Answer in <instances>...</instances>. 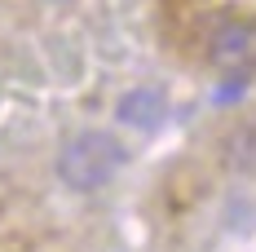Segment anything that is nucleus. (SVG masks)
Wrapping results in <instances>:
<instances>
[{"label": "nucleus", "mask_w": 256, "mask_h": 252, "mask_svg": "<svg viewBox=\"0 0 256 252\" xmlns=\"http://www.w3.org/2000/svg\"><path fill=\"white\" fill-rule=\"evenodd\" d=\"M124 159H128V151L115 133L84 128V133L62 142V151H58V177H62V186L88 195V190H102L106 181L124 168Z\"/></svg>", "instance_id": "f257e3e1"}, {"label": "nucleus", "mask_w": 256, "mask_h": 252, "mask_svg": "<svg viewBox=\"0 0 256 252\" xmlns=\"http://www.w3.org/2000/svg\"><path fill=\"white\" fill-rule=\"evenodd\" d=\"M208 62L221 76H248L256 71V23L252 18H230L208 36Z\"/></svg>", "instance_id": "f03ea898"}, {"label": "nucleus", "mask_w": 256, "mask_h": 252, "mask_svg": "<svg viewBox=\"0 0 256 252\" xmlns=\"http://www.w3.org/2000/svg\"><path fill=\"white\" fill-rule=\"evenodd\" d=\"M159 115H164V93L159 89H132V93L120 98V120L124 124L150 128V124H159Z\"/></svg>", "instance_id": "7ed1b4c3"}, {"label": "nucleus", "mask_w": 256, "mask_h": 252, "mask_svg": "<svg viewBox=\"0 0 256 252\" xmlns=\"http://www.w3.org/2000/svg\"><path fill=\"white\" fill-rule=\"evenodd\" d=\"M226 159L234 168H256V120L243 128H234L226 137Z\"/></svg>", "instance_id": "20e7f679"}]
</instances>
